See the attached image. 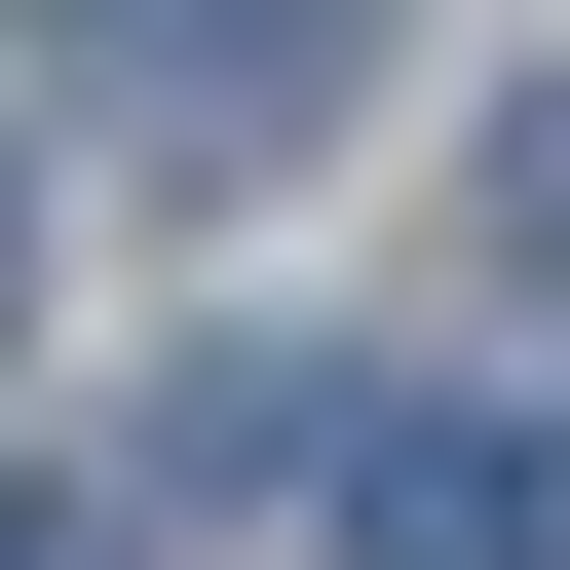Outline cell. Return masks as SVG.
Instances as JSON below:
<instances>
[{
    "label": "cell",
    "instance_id": "1",
    "mask_svg": "<svg viewBox=\"0 0 570 570\" xmlns=\"http://www.w3.org/2000/svg\"><path fill=\"white\" fill-rule=\"evenodd\" d=\"M77 77H115V153H153V190H266V153H343L381 0H77Z\"/></svg>",
    "mask_w": 570,
    "mask_h": 570
},
{
    "label": "cell",
    "instance_id": "2",
    "mask_svg": "<svg viewBox=\"0 0 570 570\" xmlns=\"http://www.w3.org/2000/svg\"><path fill=\"white\" fill-rule=\"evenodd\" d=\"M343 570H570V456H494V419H343Z\"/></svg>",
    "mask_w": 570,
    "mask_h": 570
},
{
    "label": "cell",
    "instance_id": "3",
    "mask_svg": "<svg viewBox=\"0 0 570 570\" xmlns=\"http://www.w3.org/2000/svg\"><path fill=\"white\" fill-rule=\"evenodd\" d=\"M494 266H532V305H570V77L494 115Z\"/></svg>",
    "mask_w": 570,
    "mask_h": 570
},
{
    "label": "cell",
    "instance_id": "4",
    "mask_svg": "<svg viewBox=\"0 0 570 570\" xmlns=\"http://www.w3.org/2000/svg\"><path fill=\"white\" fill-rule=\"evenodd\" d=\"M0 570H77V532H39V494H0Z\"/></svg>",
    "mask_w": 570,
    "mask_h": 570
}]
</instances>
